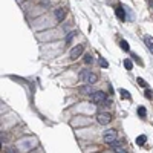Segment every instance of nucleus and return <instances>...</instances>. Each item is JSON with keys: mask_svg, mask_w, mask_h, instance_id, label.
Instances as JSON below:
<instances>
[{"mask_svg": "<svg viewBox=\"0 0 153 153\" xmlns=\"http://www.w3.org/2000/svg\"><path fill=\"white\" fill-rule=\"evenodd\" d=\"M146 141H147V136H146V135H141V136L136 138V144H138V146H144V144H146Z\"/></svg>", "mask_w": 153, "mask_h": 153, "instance_id": "9b49d317", "label": "nucleus"}, {"mask_svg": "<svg viewBox=\"0 0 153 153\" xmlns=\"http://www.w3.org/2000/svg\"><path fill=\"white\" fill-rule=\"evenodd\" d=\"M146 98H147V100H152V98H153V92L150 91V89H146Z\"/></svg>", "mask_w": 153, "mask_h": 153, "instance_id": "a211bd4d", "label": "nucleus"}, {"mask_svg": "<svg viewBox=\"0 0 153 153\" xmlns=\"http://www.w3.org/2000/svg\"><path fill=\"white\" fill-rule=\"evenodd\" d=\"M107 100V95L103 92V91H96L91 95V101L95 103V104H101V103H106Z\"/></svg>", "mask_w": 153, "mask_h": 153, "instance_id": "f03ea898", "label": "nucleus"}, {"mask_svg": "<svg viewBox=\"0 0 153 153\" xmlns=\"http://www.w3.org/2000/svg\"><path fill=\"white\" fill-rule=\"evenodd\" d=\"M115 153H127V152H125L123 146H120V147H115Z\"/></svg>", "mask_w": 153, "mask_h": 153, "instance_id": "aec40b11", "label": "nucleus"}, {"mask_svg": "<svg viewBox=\"0 0 153 153\" xmlns=\"http://www.w3.org/2000/svg\"><path fill=\"white\" fill-rule=\"evenodd\" d=\"M41 3L43 5H49V0H41Z\"/></svg>", "mask_w": 153, "mask_h": 153, "instance_id": "b1692460", "label": "nucleus"}, {"mask_svg": "<svg viewBox=\"0 0 153 153\" xmlns=\"http://www.w3.org/2000/svg\"><path fill=\"white\" fill-rule=\"evenodd\" d=\"M75 35H77V32H69V34H67V37H66V43L69 44V43L72 41V38L75 37Z\"/></svg>", "mask_w": 153, "mask_h": 153, "instance_id": "dca6fc26", "label": "nucleus"}, {"mask_svg": "<svg viewBox=\"0 0 153 153\" xmlns=\"http://www.w3.org/2000/svg\"><path fill=\"white\" fill-rule=\"evenodd\" d=\"M96 121H98V124H101V125H107L112 121V115L109 112H100L96 115Z\"/></svg>", "mask_w": 153, "mask_h": 153, "instance_id": "7ed1b4c3", "label": "nucleus"}, {"mask_svg": "<svg viewBox=\"0 0 153 153\" xmlns=\"http://www.w3.org/2000/svg\"><path fill=\"white\" fill-rule=\"evenodd\" d=\"M83 51H84V46H83V44H77V46H74V48L70 49V54H69L70 60H77V58L83 54Z\"/></svg>", "mask_w": 153, "mask_h": 153, "instance_id": "20e7f679", "label": "nucleus"}, {"mask_svg": "<svg viewBox=\"0 0 153 153\" xmlns=\"http://www.w3.org/2000/svg\"><path fill=\"white\" fill-rule=\"evenodd\" d=\"M116 15H118L120 20H125V14H124L123 6H118V8H116Z\"/></svg>", "mask_w": 153, "mask_h": 153, "instance_id": "1a4fd4ad", "label": "nucleus"}, {"mask_svg": "<svg viewBox=\"0 0 153 153\" xmlns=\"http://www.w3.org/2000/svg\"><path fill=\"white\" fill-rule=\"evenodd\" d=\"M54 15H55V19L58 22H63V20H65V17H66V9H65V8H57V9L54 11Z\"/></svg>", "mask_w": 153, "mask_h": 153, "instance_id": "39448f33", "label": "nucleus"}, {"mask_svg": "<svg viewBox=\"0 0 153 153\" xmlns=\"http://www.w3.org/2000/svg\"><path fill=\"white\" fill-rule=\"evenodd\" d=\"M89 74H91V72H89V70H81V72H80V80H81V81H87V77H89Z\"/></svg>", "mask_w": 153, "mask_h": 153, "instance_id": "9d476101", "label": "nucleus"}, {"mask_svg": "<svg viewBox=\"0 0 153 153\" xmlns=\"http://www.w3.org/2000/svg\"><path fill=\"white\" fill-rule=\"evenodd\" d=\"M94 92L95 91H94L92 84H84V86L80 87V94H81V95H92Z\"/></svg>", "mask_w": 153, "mask_h": 153, "instance_id": "423d86ee", "label": "nucleus"}, {"mask_svg": "<svg viewBox=\"0 0 153 153\" xmlns=\"http://www.w3.org/2000/svg\"><path fill=\"white\" fill-rule=\"evenodd\" d=\"M144 43H146V46L149 48V51L153 52V37H150V35H146V37H144Z\"/></svg>", "mask_w": 153, "mask_h": 153, "instance_id": "0eeeda50", "label": "nucleus"}, {"mask_svg": "<svg viewBox=\"0 0 153 153\" xmlns=\"http://www.w3.org/2000/svg\"><path fill=\"white\" fill-rule=\"evenodd\" d=\"M136 83H138L139 86H142V87H146V86H147V83H146V81H144V80H142V78H138V80H136Z\"/></svg>", "mask_w": 153, "mask_h": 153, "instance_id": "412c9836", "label": "nucleus"}, {"mask_svg": "<svg viewBox=\"0 0 153 153\" xmlns=\"http://www.w3.org/2000/svg\"><path fill=\"white\" fill-rule=\"evenodd\" d=\"M120 44H121V49H123V51H130V46H129V43L125 41V40H123Z\"/></svg>", "mask_w": 153, "mask_h": 153, "instance_id": "2eb2a0df", "label": "nucleus"}, {"mask_svg": "<svg viewBox=\"0 0 153 153\" xmlns=\"http://www.w3.org/2000/svg\"><path fill=\"white\" fill-rule=\"evenodd\" d=\"M124 67L127 69V70H132V67H133V65H132V61L129 60V58H125L124 60Z\"/></svg>", "mask_w": 153, "mask_h": 153, "instance_id": "4468645a", "label": "nucleus"}, {"mask_svg": "<svg viewBox=\"0 0 153 153\" xmlns=\"http://www.w3.org/2000/svg\"><path fill=\"white\" fill-rule=\"evenodd\" d=\"M92 61H94V58H92V57L87 54V55L84 57V63H87V65H92Z\"/></svg>", "mask_w": 153, "mask_h": 153, "instance_id": "6ab92c4d", "label": "nucleus"}, {"mask_svg": "<svg viewBox=\"0 0 153 153\" xmlns=\"http://www.w3.org/2000/svg\"><path fill=\"white\" fill-rule=\"evenodd\" d=\"M0 138H2V144H6V141H8V135L6 133L2 132V136H0Z\"/></svg>", "mask_w": 153, "mask_h": 153, "instance_id": "4be33fe9", "label": "nucleus"}, {"mask_svg": "<svg viewBox=\"0 0 153 153\" xmlns=\"http://www.w3.org/2000/svg\"><path fill=\"white\" fill-rule=\"evenodd\" d=\"M6 152H8V153H15V150H14V149H6Z\"/></svg>", "mask_w": 153, "mask_h": 153, "instance_id": "5701e85b", "label": "nucleus"}, {"mask_svg": "<svg viewBox=\"0 0 153 153\" xmlns=\"http://www.w3.org/2000/svg\"><path fill=\"white\" fill-rule=\"evenodd\" d=\"M138 115L141 116V118H146V115H147V110H146V107L139 106V107H138Z\"/></svg>", "mask_w": 153, "mask_h": 153, "instance_id": "f8f14e48", "label": "nucleus"}, {"mask_svg": "<svg viewBox=\"0 0 153 153\" xmlns=\"http://www.w3.org/2000/svg\"><path fill=\"white\" fill-rule=\"evenodd\" d=\"M116 136H118V133H116V130H115V129H110V130H106V132H104V136H103V139H104V142H106V144H109V146H112V144L116 141Z\"/></svg>", "mask_w": 153, "mask_h": 153, "instance_id": "f257e3e1", "label": "nucleus"}, {"mask_svg": "<svg viewBox=\"0 0 153 153\" xmlns=\"http://www.w3.org/2000/svg\"><path fill=\"white\" fill-rule=\"evenodd\" d=\"M98 81V75L96 74H94V72H91V74H89V77H87V84H95Z\"/></svg>", "mask_w": 153, "mask_h": 153, "instance_id": "6e6552de", "label": "nucleus"}, {"mask_svg": "<svg viewBox=\"0 0 153 153\" xmlns=\"http://www.w3.org/2000/svg\"><path fill=\"white\" fill-rule=\"evenodd\" d=\"M120 94H121V96H123V98H127V100H130V94H129L127 91H124V89H121V91H120Z\"/></svg>", "mask_w": 153, "mask_h": 153, "instance_id": "f3484780", "label": "nucleus"}, {"mask_svg": "<svg viewBox=\"0 0 153 153\" xmlns=\"http://www.w3.org/2000/svg\"><path fill=\"white\" fill-rule=\"evenodd\" d=\"M98 65H100L101 67H104V69H106V67H109V63H107V61H106V58H103V57H100V60H98Z\"/></svg>", "mask_w": 153, "mask_h": 153, "instance_id": "ddd939ff", "label": "nucleus"}]
</instances>
